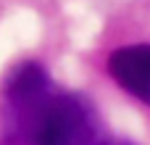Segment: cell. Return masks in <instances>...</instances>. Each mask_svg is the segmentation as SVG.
I'll return each instance as SVG.
<instances>
[{
    "label": "cell",
    "instance_id": "1",
    "mask_svg": "<svg viewBox=\"0 0 150 145\" xmlns=\"http://www.w3.org/2000/svg\"><path fill=\"white\" fill-rule=\"evenodd\" d=\"M5 129L18 145H103L92 106L55 90L40 63H21L5 82Z\"/></svg>",
    "mask_w": 150,
    "mask_h": 145
},
{
    "label": "cell",
    "instance_id": "2",
    "mask_svg": "<svg viewBox=\"0 0 150 145\" xmlns=\"http://www.w3.org/2000/svg\"><path fill=\"white\" fill-rule=\"evenodd\" d=\"M108 71L129 95L150 106V45H127L113 50Z\"/></svg>",
    "mask_w": 150,
    "mask_h": 145
}]
</instances>
